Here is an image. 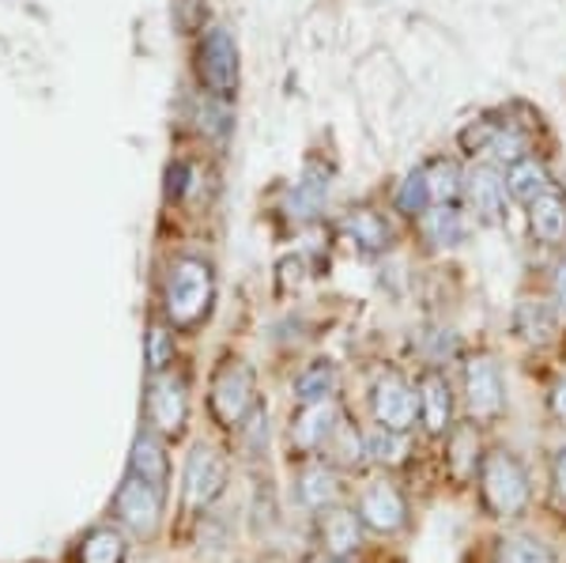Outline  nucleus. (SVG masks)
<instances>
[{"instance_id": "f257e3e1", "label": "nucleus", "mask_w": 566, "mask_h": 563, "mask_svg": "<svg viewBox=\"0 0 566 563\" xmlns=\"http://www.w3.org/2000/svg\"><path fill=\"white\" fill-rule=\"evenodd\" d=\"M216 299V277L205 258H178L163 284V314L170 330H193L208 317Z\"/></svg>"}, {"instance_id": "f03ea898", "label": "nucleus", "mask_w": 566, "mask_h": 563, "mask_svg": "<svg viewBox=\"0 0 566 563\" xmlns=\"http://www.w3.org/2000/svg\"><path fill=\"white\" fill-rule=\"evenodd\" d=\"M480 499L495 519H517L525 514L533 488H528V473L510 450H488L480 461Z\"/></svg>"}, {"instance_id": "7ed1b4c3", "label": "nucleus", "mask_w": 566, "mask_h": 563, "mask_svg": "<svg viewBox=\"0 0 566 563\" xmlns=\"http://www.w3.org/2000/svg\"><path fill=\"white\" fill-rule=\"evenodd\" d=\"M208 408H212V420L223 431H239L250 413L258 408V383H253L250 363L242 359H223L212 375L208 386Z\"/></svg>"}, {"instance_id": "20e7f679", "label": "nucleus", "mask_w": 566, "mask_h": 563, "mask_svg": "<svg viewBox=\"0 0 566 563\" xmlns=\"http://www.w3.org/2000/svg\"><path fill=\"white\" fill-rule=\"evenodd\" d=\"M197 76L200 84L208 87V95L227 103L234 98L239 91V76H242V65H239V42L231 39L227 27H208L197 42Z\"/></svg>"}, {"instance_id": "39448f33", "label": "nucleus", "mask_w": 566, "mask_h": 563, "mask_svg": "<svg viewBox=\"0 0 566 563\" xmlns=\"http://www.w3.org/2000/svg\"><path fill=\"white\" fill-rule=\"evenodd\" d=\"M464 413L476 424H495L506 413V383L491 352H472L464 356Z\"/></svg>"}, {"instance_id": "423d86ee", "label": "nucleus", "mask_w": 566, "mask_h": 563, "mask_svg": "<svg viewBox=\"0 0 566 563\" xmlns=\"http://www.w3.org/2000/svg\"><path fill=\"white\" fill-rule=\"evenodd\" d=\"M163 503H167V492L163 488L148 484L136 473L122 480V488L114 492V522L122 530L136 533V538H155L163 522Z\"/></svg>"}, {"instance_id": "0eeeda50", "label": "nucleus", "mask_w": 566, "mask_h": 563, "mask_svg": "<svg viewBox=\"0 0 566 563\" xmlns=\"http://www.w3.org/2000/svg\"><path fill=\"white\" fill-rule=\"evenodd\" d=\"M144 413H148V428L155 435H167V439L181 435V428H186V420H189V383H186V375H178V371H170V367L159 371V375H151Z\"/></svg>"}, {"instance_id": "6e6552de", "label": "nucleus", "mask_w": 566, "mask_h": 563, "mask_svg": "<svg viewBox=\"0 0 566 563\" xmlns=\"http://www.w3.org/2000/svg\"><path fill=\"white\" fill-rule=\"evenodd\" d=\"M461 201L469 205V216L480 227H499L506 220V205H510L502 167H495V163H472V167L464 170Z\"/></svg>"}, {"instance_id": "1a4fd4ad", "label": "nucleus", "mask_w": 566, "mask_h": 563, "mask_svg": "<svg viewBox=\"0 0 566 563\" xmlns=\"http://www.w3.org/2000/svg\"><path fill=\"white\" fill-rule=\"evenodd\" d=\"M370 413H374V424H378V428L408 435L419 420L416 386L408 383L405 375H397V371L378 375V383L370 386Z\"/></svg>"}, {"instance_id": "9d476101", "label": "nucleus", "mask_w": 566, "mask_h": 563, "mask_svg": "<svg viewBox=\"0 0 566 563\" xmlns=\"http://www.w3.org/2000/svg\"><path fill=\"white\" fill-rule=\"evenodd\" d=\"M227 488V461L223 453L208 442H197L186 458V473H181V496H186L189 511H205L212 507Z\"/></svg>"}, {"instance_id": "9b49d317", "label": "nucleus", "mask_w": 566, "mask_h": 563, "mask_svg": "<svg viewBox=\"0 0 566 563\" xmlns=\"http://www.w3.org/2000/svg\"><path fill=\"white\" fill-rule=\"evenodd\" d=\"M416 397H419V424H423V431L434 435V439L450 435L453 420H458V394H453V383L446 378L442 367H427L419 375Z\"/></svg>"}, {"instance_id": "f8f14e48", "label": "nucleus", "mask_w": 566, "mask_h": 563, "mask_svg": "<svg viewBox=\"0 0 566 563\" xmlns=\"http://www.w3.org/2000/svg\"><path fill=\"white\" fill-rule=\"evenodd\" d=\"M359 522L367 525L370 533L378 538H397L400 530L408 525V499L397 484H370L367 492L359 496V507H355Z\"/></svg>"}, {"instance_id": "ddd939ff", "label": "nucleus", "mask_w": 566, "mask_h": 563, "mask_svg": "<svg viewBox=\"0 0 566 563\" xmlns=\"http://www.w3.org/2000/svg\"><path fill=\"white\" fill-rule=\"evenodd\" d=\"M336 424H340V408H336L333 397L298 405V413L291 416V450H298L303 458H317L325 442L333 439Z\"/></svg>"}, {"instance_id": "4468645a", "label": "nucleus", "mask_w": 566, "mask_h": 563, "mask_svg": "<svg viewBox=\"0 0 566 563\" xmlns=\"http://www.w3.org/2000/svg\"><path fill=\"white\" fill-rule=\"evenodd\" d=\"M363 533H367V525H363L359 514L348 511V507L336 503V507H328V511H317V544H322L325 556H336V560L359 556Z\"/></svg>"}, {"instance_id": "2eb2a0df", "label": "nucleus", "mask_w": 566, "mask_h": 563, "mask_svg": "<svg viewBox=\"0 0 566 563\" xmlns=\"http://www.w3.org/2000/svg\"><path fill=\"white\" fill-rule=\"evenodd\" d=\"M528 231L541 247H563L566 242V189L547 186L541 197L525 205Z\"/></svg>"}, {"instance_id": "dca6fc26", "label": "nucleus", "mask_w": 566, "mask_h": 563, "mask_svg": "<svg viewBox=\"0 0 566 563\" xmlns=\"http://www.w3.org/2000/svg\"><path fill=\"white\" fill-rule=\"evenodd\" d=\"M340 473H336L333 461L325 458H310L303 469H298L295 480V496L306 511H328V507L340 503Z\"/></svg>"}, {"instance_id": "f3484780", "label": "nucleus", "mask_w": 566, "mask_h": 563, "mask_svg": "<svg viewBox=\"0 0 566 563\" xmlns=\"http://www.w3.org/2000/svg\"><path fill=\"white\" fill-rule=\"evenodd\" d=\"M416 227H419V234H423V242L431 250H453V247H461V242L469 239V220H464V212L458 205L427 208V212L416 220Z\"/></svg>"}, {"instance_id": "a211bd4d", "label": "nucleus", "mask_w": 566, "mask_h": 563, "mask_svg": "<svg viewBox=\"0 0 566 563\" xmlns=\"http://www.w3.org/2000/svg\"><path fill=\"white\" fill-rule=\"evenodd\" d=\"M340 231L348 234V242L363 253H381L392 247V227L386 216L374 212V208H352L340 220Z\"/></svg>"}, {"instance_id": "6ab92c4d", "label": "nucleus", "mask_w": 566, "mask_h": 563, "mask_svg": "<svg viewBox=\"0 0 566 563\" xmlns=\"http://www.w3.org/2000/svg\"><path fill=\"white\" fill-rule=\"evenodd\" d=\"M129 473H136L148 484L163 488L167 492L170 484V458H167V447L155 431H140L133 442V453H129Z\"/></svg>"}, {"instance_id": "aec40b11", "label": "nucleus", "mask_w": 566, "mask_h": 563, "mask_svg": "<svg viewBox=\"0 0 566 563\" xmlns=\"http://www.w3.org/2000/svg\"><path fill=\"white\" fill-rule=\"evenodd\" d=\"M559 330V311L544 299H522L514 306V333L525 344H547Z\"/></svg>"}, {"instance_id": "412c9836", "label": "nucleus", "mask_w": 566, "mask_h": 563, "mask_svg": "<svg viewBox=\"0 0 566 563\" xmlns=\"http://www.w3.org/2000/svg\"><path fill=\"white\" fill-rule=\"evenodd\" d=\"M547 186H555V178H552V170H547L544 159L525 156V159H517V163H510V167H506V194H510V201L528 205L533 197H541Z\"/></svg>"}, {"instance_id": "4be33fe9", "label": "nucleus", "mask_w": 566, "mask_h": 563, "mask_svg": "<svg viewBox=\"0 0 566 563\" xmlns=\"http://www.w3.org/2000/svg\"><path fill=\"white\" fill-rule=\"evenodd\" d=\"M483 156H488V163H495V167H510V163L533 156V133H528V125L506 117V122L495 125V136H491Z\"/></svg>"}, {"instance_id": "5701e85b", "label": "nucleus", "mask_w": 566, "mask_h": 563, "mask_svg": "<svg viewBox=\"0 0 566 563\" xmlns=\"http://www.w3.org/2000/svg\"><path fill=\"white\" fill-rule=\"evenodd\" d=\"M295 402L298 405H310V402H328V397H336V389H340V371H336L333 359H314L306 363L303 371L295 375Z\"/></svg>"}, {"instance_id": "b1692460", "label": "nucleus", "mask_w": 566, "mask_h": 563, "mask_svg": "<svg viewBox=\"0 0 566 563\" xmlns=\"http://www.w3.org/2000/svg\"><path fill=\"white\" fill-rule=\"evenodd\" d=\"M125 556H129V541H125V533L117 525H95V530H87L76 552L80 563H125Z\"/></svg>"}, {"instance_id": "393cba45", "label": "nucleus", "mask_w": 566, "mask_h": 563, "mask_svg": "<svg viewBox=\"0 0 566 563\" xmlns=\"http://www.w3.org/2000/svg\"><path fill=\"white\" fill-rule=\"evenodd\" d=\"M392 205H397V212H400V216H408V220H419V216H423L427 208H434L431 181H427L423 163H419L416 170H408V175L400 178L397 194H392Z\"/></svg>"}, {"instance_id": "a878e982", "label": "nucleus", "mask_w": 566, "mask_h": 563, "mask_svg": "<svg viewBox=\"0 0 566 563\" xmlns=\"http://www.w3.org/2000/svg\"><path fill=\"white\" fill-rule=\"evenodd\" d=\"M427 181H431V197L434 205H458L461 201V186H464V170L458 159L434 156L423 163Z\"/></svg>"}, {"instance_id": "bb28decb", "label": "nucleus", "mask_w": 566, "mask_h": 563, "mask_svg": "<svg viewBox=\"0 0 566 563\" xmlns=\"http://www.w3.org/2000/svg\"><path fill=\"white\" fill-rule=\"evenodd\" d=\"M322 453H325V461H333V466L355 469V466H363V461H367V435L355 431L352 424L340 420Z\"/></svg>"}, {"instance_id": "cd10ccee", "label": "nucleus", "mask_w": 566, "mask_h": 563, "mask_svg": "<svg viewBox=\"0 0 566 563\" xmlns=\"http://www.w3.org/2000/svg\"><path fill=\"white\" fill-rule=\"evenodd\" d=\"M450 439V461H453V473H458L461 480L464 477H472V473H480V461H483V453H480V435L472 424H464V428H458L453 424V431L446 435Z\"/></svg>"}, {"instance_id": "c85d7f7f", "label": "nucleus", "mask_w": 566, "mask_h": 563, "mask_svg": "<svg viewBox=\"0 0 566 563\" xmlns=\"http://www.w3.org/2000/svg\"><path fill=\"white\" fill-rule=\"evenodd\" d=\"M405 458H408V435H397V431H386V428L367 431V461L370 466L397 469V466H405Z\"/></svg>"}, {"instance_id": "c756f323", "label": "nucleus", "mask_w": 566, "mask_h": 563, "mask_svg": "<svg viewBox=\"0 0 566 563\" xmlns=\"http://www.w3.org/2000/svg\"><path fill=\"white\" fill-rule=\"evenodd\" d=\"M328 186H333V181H328V170L317 167V163H310L303 181L295 186L298 216H317V212H322V205L328 201Z\"/></svg>"}, {"instance_id": "7c9ffc66", "label": "nucleus", "mask_w": 566, "mask_h": 563, "mask_svg": "<svg viewBox=\"0 0 566 563\" xmlns=\"http://www.w3.org/2000/svg\"><path fill=\"white\" fill-rule=\"evenodd\" d=\"M495 563H555V552L547 549L544 541L517 533V538H502V541H499Z\"/></svg>"}, {"instance_id": "2f4dec72", "label": "nucleus", "mask_w": 566, "mask_h": 563, "mask_svg": "<svg viewBox=\"0 0 566 563\" xmlns=\"http://www.w3.org/2000/svg\"><path fill=\"white\" fill-rule=\"evenodd\" d=\"M170 363H175V333H170L163 322H151V330H148V371L151 375H159V371H167Z\"/></svg>"}, {"instance_id": "473e14b6", "label": "nucleus", "mask_w": 566, "mask_h": 563, "mask_svg": "<svg viewBox=\"0 0 566 563\" xmlns=\"http://www.w3.org/2000/svg\"><path fill=\"white\" fill-rule=\"evenodd\" d=\"M547 492H552V507L559 514H566V447H559L552 453V473H547Z\"/></svg>"}, {"instance_id": "72a5a7b5", "label": "nucleus", "mask_w": 566, "mask_h": 563, "mask_svg": "<svg viewBox=\"0 0 566 563\" xmlns=\"http://www.w3.org/2000/svg\"><path fill=\"white\" fill-rule=\"evenodd\" d=\"M552 306L559 311V317H566V258L552 272Z\"/></svg>"}, {"instance_id": "f704fd0d", "label": "nucleus", "mask_w": 566, "mask_h": 563, "mask_svg": "<svg viewBox=\"0 0 566 563\" xmlns=\"http://www.w3.org/2000/svg\"><path fill=\"white\" fill-rule=\"evenodd\" d=\"M547 408H552L555 420L566 424V375L552 386V394H547Z\"/></svg>"}, {"instance_id": "c9c22d12", "label": "nucleus", "mask_w": 566, "mask_h": 563, "mask_svg": "<svg viewBox=\"0 0 566 563\" xmlns=\"http://www.w3.org/2000/svg\"><path fill=\"white\" fill-rule=\"evenodd\" d=\"M189 175H193V170H189V163H175V167H170V197H181L189 189Z\"/></svg>"}, {"instance_id": "e433bc0d", "label": "nucleus", "mask_w": 566, "mask_h": 563, "mask_svg": "<svg viewBox=\"0 0 566 563\" xmlns=\"http://www.w3.org/2000/svg\"><path fill=\"white\" fill-rule=\"evenodd\" d=\"M322 563H348V560H336V556H325Z\"/></svg>"}]
</instances>
